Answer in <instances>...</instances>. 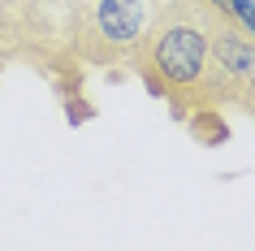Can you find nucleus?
Returning a JSON list of instances; mask_svg holds the SVG:
<instances>
[{"label": "nucleus", "mask_w": 255, "mask_h": 251, "mask_svg": "<svg viewBox=\"0 0 255 251\" xmlns=\"http://www.w3.org/2000/svg\"><path fill=\"white\" fill-rule=\"evenodd\" d=\"M147 56L164 82L190 87L203 78V65H208V35L190 22H173V26L156 30V39L147 43Z\"/></svg>", "instance_id": "obj_1"}, {"label": "nucleus", "mask_w": 255, "mask_h": 251, "mask_svg": "<svg viewBox=\"0 0 255 251\" xmlns=\"http://www.w3.org/2000/svg\"><path fill=\"white\" fill-rule=\"evenodd\" d=\"M221 9H225V13H234L238 22H247V26L255 30V0H221Z\"/></svg>", "instance_id": "obj_4"}, {"label": "nucleus", "mask_w": 255, "mask_h": 251, "mask_svg": "<svg viewBox=\"0 0 255 251\" xmlns=\"http://www.w3.org/2000/svg\"><path fill=\"white\" fill-rule=\"evenodd\" d=\"M216 4H221V0H216Z\"/></svg>", "instance_id": "obj_5"}, {"label": "nucleus", "mask_w": 255, "mask_h": 251, "mask_svg": "<svg viewBox=\"0 0 255 251\" xmlns=\"http://www.w3.org/2000/svg\"><path fill=\"white\" fill-rule=\"evenodd\" d=\"M208 52H216V61L234 74H255V43L234 35V30H216V39L208 43Z\"/></svg>", "instance_id": "obj_3"}, {"label": "nucleus", "mask_w": 255, "mask_h": 251, "mask_svg": "<svg viewBox=\"0 0 255 251\" xmlns=\"http://www.w3.org/2000/svg\"><path fill=\"white\" fill-rule=\"evenodd\" d=\"M95 26L108 43H134L147 26V4L143 0H100L95 4Z\"/></svg>", "instance_id": "obj_2"}]
</instances>
